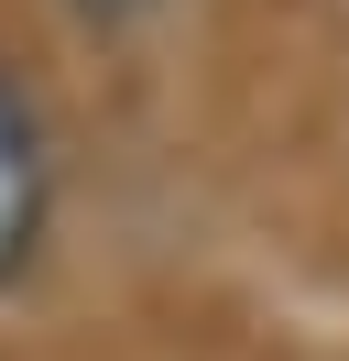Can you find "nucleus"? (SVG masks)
Segmentation results:
<instances>
[{
  "label": "nucleus",
  "mask_w": 349,
  "mask_h": 361,
  "mask_svg": "<svg viewBox=\"0 0 349 361\" xmlns=\"http://www.w3.org/2000/svg\"><path fill=\"white\" fill-rule=\"evenodd\" d=\"M65 11H77L87 33H131V23H142V11H164V0H65Z\"/></svg>",
  "instance_id": "f03ea898"
},
{
  "label": "nucleus",
  "mask_w": 349,
  "mask_h": 361,
  "mask_svg": "<svg viewBox=\"0 0 349 361\" xmlns=\"http://www.w3.org/2000/svg\"><path fill=\"white\" fill-rule=\"evenodd\" d=\"M44 241H55V132L0 55V295L44 263Z\"/></svg>",
  "instance_id": "f257e3e1"
}]
</instances>
